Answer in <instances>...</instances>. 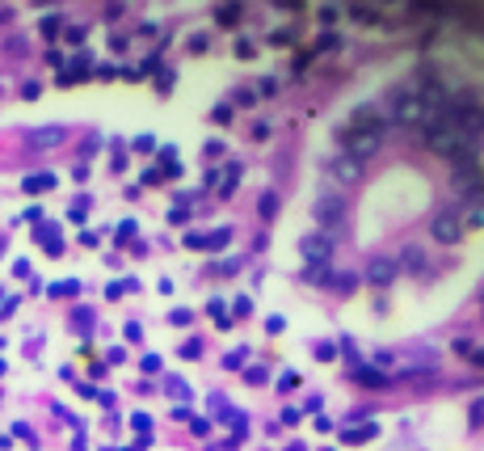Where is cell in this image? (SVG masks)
<instances>
[{"label": "cell", "mask_w": 484, "mask_h": 451, "mask_svg": "<svg viewBox=\"0 0 484 451\" xmlns=\"http://www.w3.org/2000/svg\"><path fill=\"white\" fill-rule=\"evenodd\" d=\"M341 143H346V152H350L354 161L358 156H371V152H379V143H383V127H346L341 131Z\"/></svg>", "instance_id": "6da1fadb"}, {"label": "cell", "mask_w": 484, "mask_h": 451, "mask_svg": "<svg viewBox=\"0 0 484 451\" xmlns=\"http://www.w3.org/2000/svg\"><path fill=\"white\" fill-rule=\"evenodd\" d=\"M442 118L450 123V131L463 139V143L484 131V110L480 106H459V110H450V114H442Z\"/></svg>", "instance_id": "7a4b0ae2"}, {"label": "cell", "mask_w": 484, "mask_h": 451, "mask_svg": "<svg viewBox=\"0 0 484 451\" xmlns=\"http://www.w3.org/2000/svg\"><path fill=\"white\" fill-rule=\"evenodd\" d=\"M316 220H320V224H341V220H346V198L320 194V198H316Z\"/></svg>", "instance_id": "3957f363"}, {"label": "cell", "mask_w": 484, "mask_h": 451, "mask_svg": "<svg viewBox=\"0 0 484 451\" xmlns=\"http://www.w3.org/2000/svg\"><path fill=\"white\" fill-rule=\"evenodd\" d=\"M430 232H434V240H442V245H455L459 240V216L455 211H438Z\"/></svg>", "instance_id": "277c9868"}, {"label": "cell", "mask_w": 484, "mask_h": 451, "mask_svg": "<svg viewBox=\"0 0 484 451\" xmlns=\"http://www.w3.org/2000/svg\"><path fill=\"white\" fill-rule=\"evenodd\" d=\"M396 274H400V266L392 258H375V262L366 266V283H371V287H392Z\"/></svg>", "instance_id": "5b68a950"}, {"label": "cell", "mask_w": 484, "mask_h": 451, "mask_svg": "<svg viewBox=\"0 0 484 451\" xmlns=\"http://www.w3.org/2000/svg\"><path fill=\"white\" fill-rule=\"evenodd\" d=\"M299 249H304L308 262H329V249H333V245H329V236H304Z\"/></svg>", "instance_id": "8992f818"}, {"label": "cell", "mask_w": 484, "mask_h": 451, "mask_svg": "<svg viewBox=\"0 0 484 451\" xmlns=\"http://www.w3.org/2000/svg\"><path fill=\"white\" fill-rule=\"evenodd\" d=\"M329 173H333L337 181H358V173H362V169H358V161H354V156H337V161L329 165Z\"/></svg>", "instance_id": "52a82bcc"}, {"label": "cell", "mask_w": 484, "mask_h": 451, "mask_svg": "<svg viewBox=\"0 0 484 451\" xmlns=\"http://www.w3.org/2000/svg\"><path fill=\"white\" fill-rule=\"evenodd\" d=\"M34 148H51V143H63V127H46V131H34L30 136Z\"/></svg>", "instance_id": "ba28073f"}, {"label": "cell", "mask_w": 484, "mask_h": 451, "mask_svg": "<svg viewBox=\"0 0 484 451\" xmlns=\"http://www.w3.org/2000/svg\"><path fill=\"white\" fill-rule=\"evenodd\" d=\"M404 266L413 274H426V253H421L417 245H408V249H404Z\"/></svg>", "instance_id": "9c48e42d"}, {"label": "cell", "mask_w": 484, "mask_h": 451, "mask_svg": "<svg viewBox=\"0 0 484 451\" xmlns=\"http://www.w3.org/2000/svg\"><path fill=\"white\" fill-rule=\"evenodd\" d=\"M358 380H362L366 388H383V375H375V371H358Z\"/></svg>", "instance_id": "30bf717a"}, {"label": "cell", "mask_w": 484, "mask_h": 451, "mask_svg": "<svg viewBox=\"0 0 484 451\" xmlns=\"http://www.w3.org/2000/svg\"><path fill=\"white\" fill-rule=\"evenodd\" d=\"M51 181H55V178H51V173H43V178H30V181H26V186H30V190H46Z\"/></svg>", "instance_id": "8fae6325"}, {"label": "cell", "mask_w": 484, "mask_h": 451, "mask_svg": "<svg viewBox=\"0 0 484 451\" xmlns=\"http://www.w3.org/2000/svg\"><path fill=\"white\" fill-rule=\"evenodd\" d=\"M476 363H484V355H476Z\"/></svg>", "instance_id": "7c38bea8"}]
</instances>
